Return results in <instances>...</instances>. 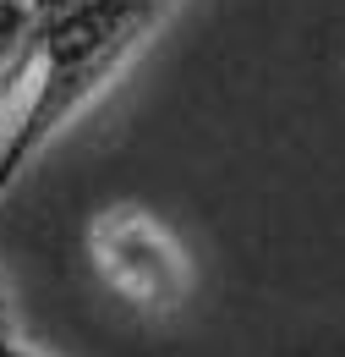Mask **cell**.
I'll return each mask as SVG.
<instances>
[{
    "instance_id": "cell-1",
    "label": "cell",
    "mask_w": 345,
    "mask_h": 357,
    "mask_svg": "<svg viewBox=\"0 0 345 357\" xmlns=\"http://www.w3.org/2000/svg\"><path fill=\"white\" fill-rule=\"evenodd\" d=\"M170 6L175 0H93L66 17H39V61L28 77V99L0 137V198L39 160L49 137L127 72V61L170 17Z\"/></svg>"
},
{
    "instance_id": "cell-2",
    "label": "cell",
    "mask_w": 345,
    "mask_h": 357,
    "mask_svg": "<svg viewBox=\"0 0 345 357\" xmlns=\"http://www.w3.org/2000/svg\"><path fill=\"white\" fill-rule=\"evenodd\" d=\"M88 253H93V269L104 275V286L143 313H170L192 291V264L181 242L137 204L104 209L88 225Z\"/></svg>"
},
{
    "instance_id": "cell-3",
    "label": "cell",
    "mask_w": 345,
    "mask_h": 357,
    "mask_svg": "<svg viewBox=\"0 0 345 357\" xmlns=\"http://www.w3.org/2000/svg\"><path fill=\"white\" fill-rule=\"evenodd\" d=\"M6 335H17V330H11V303H6V286H0V341Z\"/></svg>"
},
{
    "instance_id": "cell-4",
    "label": "cell",
    "mask_w": 345,
    "mask_h": 357,
    "mask_svg": "<svg viewBox=\"0 0 345 357\" xmlns=\"http://www.w3.org/2000/svg\"><path fill=\"white\" fill-rule=\"evenodd\" d=\"M11 357H39V352H33V347H22V341H17V347H11Z\"/></svg>"
}]
</instances>
